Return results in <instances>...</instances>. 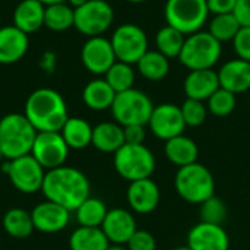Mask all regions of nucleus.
Returning a JSON list of instances; mask_svg holds the SVG:
<instances>
[{
	"instance_id": "9d476101",
	"label": "nucleus",
	"mask_w": 250,
	"mask_h": 250,
	"mask_svg": "<svg viewBox=\"0 0 250 250\" xmlns=\"http://www.w3.org/2000/svg\"><path fill=\"white\" fill-rule=\"evenodd\" d=\"M114 22V9L107 0H89L75 9L73 26L85 37L103 35Z\"/></svg>"
},
{
	"instance_id": "9b49d317",
	"label": "nucleus",
	"mask_w": 250,
	"mask_h": 250,
	"mask_svg": "<svg viewBox=\"0 0 250 250\" xmlns=\"http://www.w3.org/2000/svg\"><path fill=\"white\" fill-rule=\"evenodd\" d=\"M4 173L10 179L13 188L25 195H32L41 190L45 177L44 167L31 154L10 161L7 160L4 164Z\"/></svg>"
},
{
	"instance_id": "de8ad7c7",
	"label": "nucleus",
	"mask_w": 250,
	"mask_h": 250,
	"mask_svg": "<svg viewBox=\"0 0 250 250\" xmlns=\"http://www.w3.org/2000/svg\"><path fill=\"white\" fill-rule=\"evenodd\" d=\"M126 1L133 3V4H139V3H145V1H148V0H126Z\"/></svg>"
},
{
	"instance_id": "dca6fc26",
	"label": "nucleus",
	"mask_w": 250,
	"mask_h": 250,
	"mask_svg": "<svg viewBox=\"0 0 250 250\" xmlns=\"http://www.w3.org/2000/svg\"><path fill=\"white\" fill-rule=\"evenodd\" d=\"M188 246L192 250H229L230 237L223 226L199 221L188 234Z\"/></svg>"
},
{
	"instance_id": "393cba45",
	"label": "nucleus",
	"mask_w": 250,
	"mask_h": 250,
	"mask_svg": "<svg viewBox=\"0 0 250 250\" xmlns=\"http://www.w3.org/2000/svg\"><path fill=\"white\" fill-rule=\"evenodd\" d=\"M116 98L114 89L107 83L105 79L97 78L88 82L82 91L83 104L94 111H104L111 108Z\"/></svg>"
},
{
	"instance_id": "6ab92c4d",
	"label": "nucleus",
	"mask_w": 250,
	"mask_h": 250,
	"mask_svg": "<svg viewBox=\"0 0 250 250\" xmlns=\"http://www.w3.org/2000/svg\"><path fill=\"white\" fill-rule=\"evenodd\" d=\"M29 47L28 34L15 25L0 26V64H12L25 57Z\"/></svg>"
},
{
	"instance_id": "a211bd4d",
	"label": "nucleus",
	"mask_w": 250,
	"mask_h": 250,
	"mask_svg": "<svg viewBox=\"0 0 250 250\" xmlns=\"http://www.w3.org/2000/svg\"><path fill=\"white\" fill-rule=\"evenodd\" d=\"M101 230L111 245H127L130 237L138 230L133 214L123 208L108 209Z\"/></svg>"
},
{
	"instance_id": "aec40b11",
	"label": "nucleus",
	"mask_w": 250,
	"mask_h": 250,
	"mask_svg": "<svg viewBox=\"0 0 250 250\" xmlns=\"http://www.w3.org/2000/svg\"><path fill=\"white\" fill-rule=\"evenodd\" d=\"M217 73L220 86L236 95L248 92L250 89V62L239 57L231 59L224 63Z\"/></svg>"
},
{
	"instance_id": "72a5a7b5",
	"label": "nucleus",
	"mask_w": 250,
	"mask_h": 250,
	"mask_svg": "<svg viewBox=\"0 0 250 250\" xmlns=\"http://www.w3.org/2000/svg\"><path fill=\"white\" fill-rule=\"evenodd\" d=\"M240 28L242 26L233 13H223L214 15V18L209 21L208 32L223 44L227 41H233Z\"/></svg>"
},
{
	"instance_id": "4be33fe9",
	"label": "nucleus",
	"mask_w": 250,
	"mask_h": 250,
	"mask_svg": "<svg viewBox=\"0 0 250 250\" xmlns=\"http://www.w3.org/2000/svg\"><path fill=\"white\" fill-rule=\"evenodd\" d=\"M45 4L40 0H22L13 10V25L25 34H34L44 26Z\"/></svg>"
},
{
	"instance_id": "a878e982",
	"label": "nucleus",
	"mask_w": 250,
	"mask_h": 250,
	"mask_svg": "<svg viewBox=\"0 0 250 250\" xmlns=\"http://www.w3.org/2000/svg\"><path fill=\"white\" fill-rule=\"evenodd\" d=\"M92 129L85 119L69 117L60 129V135L69 149H85L92 144Z\"/></svg>"
},
{
	"instance_id": "58836bf2",
	"label": "nucleus",
	"mask_w": 250,
	"mask_h": 250,
	"mask_svg": "<svg viewBox=\"0 0 250 250\" xmlns=\"http://www.w3.org/2000/svg\"><path fill=\"white\" fill-rule=\"evenodd\" d=\"M126 248L129 250H157V240L149 231L136 230Z\"/></svg>"
},
{
	"instance_id": "ddd939ff",
	"label": "nucleus",
	"mask_w": 250,
	"mask_h": 250,
	"mask_svg": "<svg viewBox=\"0 0 250 250\" xmlns=\"http://www.w3.org/2000/svg\"><path fill=\"white\" fill-rule=\"evenodd\" d=\"M148 126L151 133L164 142L179 135H183L186 129L182 110L173 103H163L155 105L149 117Z\"/></svg>"
},
{
	"instance_id": "423d86ee",
	"label": "nucleus",
	"mask_w": 250,
	"mask_h": 250,
	"mask_svg": "<svg viewBox=\"0 0 250 250\" xmlns=\"http://www.w3.org/2000/svg\"><path fill=\"white\" fill-rule=\"evenodd\" d=\"M113 164L117 174L132 183L136 180L149 179L155 171L157 161L152 151L144 144H125L117 152H114Z\"/></svg>"
},
{
	"instance_id": "473e14b6",
	"label": "nucleus",
	"mask_w": 250,
	"mask_h": 250,
	"mask_svg": "<svg viewBox=\"0 0 250 250\" xmlns=\"http://www.w3.org/2000/svg\"><path fill=\"white\" fill-rule=\"evenodd\" d=\"M104 79L114 89V92L119 94V92H123V91L133 88L136 73H135V69L132 67V64L117 60L107 70V73L104 75Z\"/></svg>"
},
{
	"instance_id": "412c9836",
	"label": "nucleus",
	"mask_w": 250,
	"mask_h": 250,
	"mask_svg": "<svg viewBox=\"0 0 250 250\" xmlns=\"http://www.w3.org/2000/svg\"><path fill=\"white\" fill-rule=\"evenodd\" d=\"M220 88L218 73L214 69L189 70L183 82V89L186 98L207 101Z\"/></svg>"
},
{
	"instance_id": "bb28decb",
	"label": "nucleus",
	"mask_w": 250,
	"mask_h": 250,
	"mask_svg": "<svg viewBox=\"0 0 250 250\" xmlns=\"http://www.w3.org/2000/svg\"><path fill=\"white\" fill-rule=\"evenodd\" d=\"M111 243L101 227H78L69 239L70 250H107Z\"/></svg>"
},
{
	"instance_id": "f03ea898",
	"label": "nucleus",
	"mask_w": 250,
	"mask_h": 250,
	"mask_svg": "<svg viewBox=\"0 0 250 250\" xmlns=\"http://www.w3.org/2000/svg\"><path fill=\"white\" fill-rule=\"evenodd\" d=\"M23 114L37 132H60L69 119L64 98L51 88H40L31 92Z\"/></svg>"
},
{
	"instance_id": "79ce46f5",
	"label": "nucleus",
	"mask_w": 250,
	"mask_h": 250,
	"mask_svg": "<svg viewBox=\"0 0 250 250\" xmlns=\"http://www.w3.org/2000/svg\"><path fill=\"white\" fill-rule=\"evenodd\" d=\"M209 13L212 15H223V13H233L236 0H207Z\"/></svg>"
},
{
	"instance_id": "c9c22d12",
	"label": "nucleus",
	"mask_w": 250,
	"mask_h": 250,
	"mask_svg": "<svg viewBox=\"0 0 250 250\" xmlns=\"http://www.w3.org/2000/svg\"><path fill=\"white\" fill-rule=\"evenodd\" d=\"M227 214H229V211H227L226 202L215 195L201 204L199 215H201L202 223L223 226L224 221L227 220Z\"/></svg>"
},
{
	"instance_id": "2f4dec72",
	"label": "nucleus",
	"mask_w": 250,
	"mask_h": 250,
	"mask_svg": "<svg viewBox=\"0 0 250 250\" xmlns=\"http://www.w3.org/2000/svg\"><path fill=\"white\" fill-rule=\"evenodd\" d=\"M186 35H183L179 29L166 25L155 35L157 51L164 54L167 59H179V54L183 48Z\"/></svg>"
},
{
	"instance_id": "0eeeda50",
	"label": "nucleus",
	"mask_w": 250,
	"mask_h": 250,
	"mask_svg": "<svg viewBox=\"0 0 250 250\" xmlns=\"http://www.w3.org/2000/svg\"><path fill=\"white\" fill-rule=\"evenodd\" d=\"M208 16L207 0H167L164 4L167 25L179 29L186 37L202 31Z\"/></svg>"
},
{
	"instance_id": "c85d7f7f",
	"label": "nucleus",
	"mask_w": 250,
	"mask_h": 250,
	"mask_svg": "<svg viewBox=\"0 0 250 250\" xmlns=\"http://www.w3.org/2000/svg\"><path fill=\"white\" fill-rule=\"evenodd\" d=\"M75 23V9L67 3H53L45 6L44 26L54 32H63Z\"/></svg>"
},
{
	"instance_id": "b1692460",
	"label": "nucleus",
	"mask_w": 250,
	"mask_h": 250,
	"mask_svg": "<svg viewBox=\"0 0 250 250\" xmlns=\"http://www.w3.org/2000/svg\"><path fill=\"white\" fill-rule=\"evenodd\" d=\"M164 154L167 160L174 164L176 167H186L189 164L198 163L199 148L193 139L185 135H179L166 141L164 144Z\"/></svg>"
},
{
	"instance_id": "f8f14e48",
	"label": "nucleus",
	"mask_w": 250,
	"mask_h": 250,
	"mask_svg": "<svg viewBox=\"0 0 250 250\" xmlns=\"http://www.w3.org/2000/svg\"><path fill=\"white\" fill-rule=\"evenodd\" d=\"M31 155L44 167L45 171H48L64 166L69 155V146L60 132H38Z\"/></svg>"
},
{
	"instance_id": "cd10ccee",
	"label": "nucleus",
	"mask_w": 250,
	"mask_h": 250,
	"mask_svg": "<svg viewBox=\"0 0 250 250\" xmlns=\"http://www.w3.org/2000/svg\"><path fill=\"white\" fill-rule=\"evenodd\" d=\"M138 72L142 78L151 82L163 81L170 72V59L157 50H148L136 63Z\"/></svg>"
},
{
	"instance_id": "7ed1b4c3",
	"label": "nucleus",
	"mask_w": 250,
	"mask_h": 250,
	"mask_svg": "<svg viewBox=\"0 0 250 250\" xmlns=\"http://www.w3.org/2000/svg\"><path fill=\"white\" fill-rule=\"evenodd\" d=\"M35 127L25 114L10 113L0 119V149L6 160H15L31 154L37 138Z\"/></svg>"
},
{
	"instance_id": "2eb2a0df",
	"label": "nucleus",
	"mask_w": 250,
	"mask_h": 250,
	"mask_svg": "<svg viewBox=\"0 0 250 250\" xmlns=\"http://www.w3.org/2000/svg\"><path fill=\"white\" fill-rule=\"evenodd\" d=\"M126 199L129 208L136 214H151L157 209L161 199V192L158 185L149 177L129 183Z\"/></svg>"
},
{
	"instance_id": "6e6552de",
	"label": "nucleus",
	"mask_w": 250,
	"mask_h": 250,
	"mask_svg": "<svg viewBox=\"0 0 250 250\" xmlns=\"http://www.w3.org/2000/svg\"><path fill=\"white\" fill-rule=\"evenodd\" d=\"M154 107L152 100L145 92L132 88L116 94L110 110L114 122L125 127L130 125H148Z\"/></svg>"
},
{
	"instance_id": "f257e3e1",
	"label": "nucleus",
	"mask_w": 250,
	"mask_h": 250,
	"mask_svg": "<svg viewBox=\"0 0 250 250\" xmlns=\"http://www.w3.org/2000/svg\"><path fill=\"white\" fill-rule=\"evenodd\" d=\"M41 192L47 201L59 204L70 212L89 198L91 185L88 177L75 167L62 166L45 171Z\"/></svg>"
},
{
	"instance_id": "f3484780",
	"label": "nucleus",
	"mask_w": 250,
	"mask_h": 250,
	"mask_svg": "<svg viewBox=\"0 0 250 250\" xmlns=\"http://www.w3.org/2000/svg\"><path fill=\"white\" fill-rule=\"evenodd\" d=\"M31 217L35 230L41 233L53 234L67 227L70 221V211L60 207L59 204L45 199L31 211Z\"/></svg>"
},
{
	"instance_id": "20e7f679",
	"label": "nucleus",
	"mask_w": 250,
	"mask_h": 250,
	"mask_svg": "<svg viewBox=\"0 0 250 250\" xmlns=\"http://www.w3.org/2000/svg\"><path fill=\"white\" fill-rule=\"evenodd\" d=\"M174 189L185 202L201 205L215 195V180L209 168L204 164L193 163L177 170Z\"/></svg>"
},
{
	"instance_id": "1a4fd4ad",
	"label": "nucleus",
	"mask_w": 250,
	"mask_h": 250,
	"mask_svg": "<svg viewBox=\"0 0 250 250\" xmlns=\"http://www.w3.org/2000/svg\"><path fill=\"white\" fill-rule=\"evenodd\" d=\"M110 41L116 59L129 64H136L139 59L149 50L146 32L139 25L130 22L119 25L114 29Z\"/></svg>"
},
{
	"instance_id": "37998d69",
	"label": "nucleus",
	"mask_w": 250,
	"mask_h": 250,
	"mask_svg": "<svg viewBox=\"0 0 250 250\" xmlns=\"http://www.w3.org/2000/svg\"><path fill=\"white\" fill-rule=\"evenodd\" d=\"M56 62H57L56 54L51 53V51H45V53L41 56L40 66H41V69L45 70V72H53L54 67H56Z\"/></svg>"
},
{
	"instance_id": "09e8293b",
	"label": "nucleus",
	"mask_w": 250,
	"mask_h": 250,
	"mask_svg": "<svg viewBox=\"0 0 250 250\" xmlns=\"http://www.w3.org/2000/svg\"><path fill=\"white\" fill-rule=\"evenodd\" d=\"M173 250H192L189 246H180V248H174Z\"/></svg>"
},
{
	"instance_id": "8fccbe9b",
	"label": "nucleus",
	"mask_w": 250,
	"mask_h": 250,
	"mask_svg": "<svg viewBox=\"0 0 250 250\" xmlns=\"http://www.w3.org/2000/svg\"><path fill=\"white\" fill-rule=\"evenodd\" d=\"M3 160H6V158H4V154H3V151L0 149V161H3Z\"/></svg>"
},
{
	"instance_id": "c03bdc74",
	"label": "nucleus",
	"mask_w": 250,
	"mask_h": 250,
	"mask_svg": "<svg viewBox=\"0 0 250 250\" xmlns=\"http://www.w3.org/2000/svg\"><path fill=\"white\" fill-rule=\"evenodd\" d=\"M73 9H78V7H81V6H83L85 3H88L89 0H66Z\"/></svg>"
},
{
	"instance_id": "5701e85b",
	"label": "nucleus",
	"mask_w": 250,
	"mask_h": 250,
	"mask_svg": "<svg viewBox=\"0 0 250 250\" xmlns=\"http://www.w3.org/2000/svg\"><path fill=\"white\" fill-rule=\"evenodd\" d=\"M95 149L114 154L125 145V132L123 126L116 122H103L94 126L92 129V144Z\"/></svg>"
},
{
	"instance_id": "a18cd8bd",
	"label": "nucleus",
	"mask_w": 250,
	"mask_h": 250,
	"mask_svg": "<svg viewBox=\"0 0 250 250\" xmlns=\"http://www.w3.org/2000/svg\"><path fill=\"white\" fill-rule=\"evenodd\" d=\"M107 250H129L126 248V245H110Z\"/></svg>"
},
{
	"instance_id": "39448f33",
	"label": "nucleus",
	"mask_w": 250,
	"mask_h": 250,
	"mask_svg": "<svg viewBox=\"0 0 250 250\" xmlns=\"http://www.w3.org/2000/svg\"><path fill=\"white\" fill-rule=\"evenodd\" d=\"M221 54L223 44L208 31H198L186 37L179 60L189 70L214 69Z\"/></svg>"
},
{
	"instance_id": "e433bc0d",
	"label": "nucleus",
	"mask_w": 250,
	"mask_h": 250,
	"mask_svg": "<svg viewBox=\"0 0 250 250\" xmlns=\"http://www.w3.org/2000/svg\"><path fill=\"white\" fill-rule=\"evenodd\" d=\"M183 120L186 123V127H199L205 123L208 116V108L204 101L186 98L185 103L180 105Z\"/></svg>"
},
{
	"instance_id": "7c9ffc66",
	"label": "nucleus",
	"mask_w": 250,
	"mask_h": 250,
	"mask_svg": "<svg viewBox=\"0 0 250 250\" xmlns=\"http://www.w3.org/2000/svg\"><path fill=\"white\" fill-rule=\"evenodd\" d=\"M108 209L105 204L98 198L85 199L75 211L76 221L82 227H101Z\"/></svg>"
},
{
	"instance_id": "49530a36",
	"label": "nucleus",
	"mask_w": 250,
	"mask_h": 250,
	"mask_svg": "<svg viewBox=\"0 0 250 250\" xmlns=\"http://www.w3.org/2000/svg\"><path fill=\"white\" fill-rule=\"evenodd\" d=\"M40 1L47 6V4H53V3H62V1H66V0H40Z\"/></svg>"
},
{
	"instance_id": "ea45409f",
	"label": "nucleus",
	"mask_w": 250,
	"mask_h": 250,
	"mask_svg": "<svg viewBox=\"0 0 250 250\" xmlns=\"http://www.w3.org/2000/svg\"><path fill=\"white\" fill-rule=\"evenodd\" d=\"M125 132V144H132V145H141L145 142V126L144 125H130L123 127Z\"/></svg>"
},
{
	"instance_id": "a19ab883",
	"label": "nucleus",
	"mask_w": 250,
	"mask_h": 250,
	"mask_svg": "<svg viewBox=\"0 0 250 250\" xmlns=\"http://www.w3.org/2000/svg\"><path fill=\"white\" fill-rule=\"evenodd\" d=\"M233 15L240 26H250V0H236Z\"/></svg>"
},
{
	"instance_id": "c756f323",
	"label": "nucleus",
	"mask_w": 250,
	"mask_h": 250,
	"mask_svg": "<svg viewBox=\"0 0 250 250\" xmlns=\"http://www.w3.org/2000/svg\"><path fill=\"white\" fill-rule=\"evenodd\" d=\"M3 229L13 239H26L32 234L34 223L31 212L22 208H12L3 217Z\"/></svg>"
},
{
	"instance_id": "4468645a",
	"label": "nucleus",
	"mask_w": 250,
	"mask_h": 250,
	"mask_svg": "<svg viewBox=\"0 0 250 250\" xmlns=\"http://www.w3.org/2000/svg\"><path fill=\"white\" fill-rule=\"evenodd\" d=\"M81 62L89 73L105 75L117 62L111 41L103 35L88 38L81 50Z\"/></svg>"
},
{
	"instance_id": "f704fd0d",
	"label": "nucleus",
	"mask_w": 250,
	"mask_h": 250,
	"mask_svg": "<svg viewBox=\"0 0 250 250\" xmlns=\"http://www.w3.org/2000/svg\"><path fill=\"white\" fill-rule=\"evenodd\" d=\"M237 100H236V94L224 89V88H218L208 100H207V108L208 113H211L215 117H227L230 116L234 108H236Z\"/></svg>"
},
{
	"instance_id": "4c0bfd02",
	"label": "nucleus",
	"mask_w": 250,
	"mask_h": 250,
	"mask_svg": "<svg viewBox=\"0 0 250 250\" xmlns=\"http://www.w3.org/2000/svg\"><path fill=\"white\" fill-rule=\"evenodd\" d=\"M231 42L236 56L242 60L250 62V26H242Z\"/></svg>"
}]
</instances>
